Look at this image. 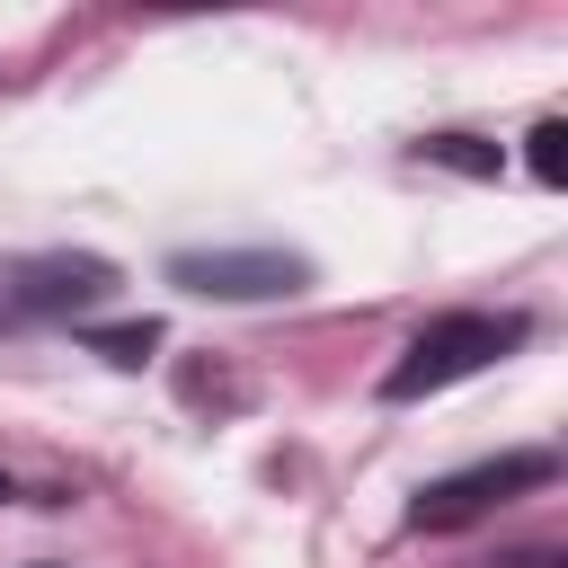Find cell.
I'll return each instance as SVG.
<instances>
[{"mask_svg":"<svg viewBox=\"0 0 568 568\" xmlns=\"http://www.w3.org/2000/svg\"><path fill=\"white\" fill-rule=\"evenodd\" d=\"M302 257L293 248H178L169 257V284L204 293V302H275V293H302Z\"/></svg>","mask_w":568,"mask_h":568,"instance_id":"277c9868","label":"cell"},{"mask_svg":"<svg viewBox=\"0 0 568 568\" xmlns=\"http://www.w3.org/2000/svg\"><path fill=\"white\" fill-rule=\"evenodd\" d=\"M532 337V320L524 311H444V320H426L408 346H399V364L382 373V399H435V390H453V382H470V373H488L497 355H515Z\"/></svg>","mask_w":568,"mask_h":568,"instance_id":"6da1fadb","label":"cell"},{"mask_svg":"<svg viewBox=\"0 0 568 568\" xmlns=\"http://www.w3.org/2000/svg\"><path fill=\"white\" fill-rule=\"evenodd\" d=\"M417 160L462 169V178H497V169H506V151H497V142H479V133H426V142H417Z\"/></svg>","mask_w":568,"mask_h":568,"instance_id":"5b68a950","label":"cell"},{"mask_svg":"<svg viewBox=\"0 0 568 568\" xmlns=\"http://www.w3.org/2000/svg\"><path fill=\"white\" fill-rule=\"evenodd\" d=\"M550 479H559V462H550V453H497V462H479V470H453V479L417 488L408 524H417V532H453V524H470V515L506 506L515 488H550Z\"/></svg>","mask_w":568,"mask_h":568,"instance_id":"3957f363","label":"cell"},{"mask_svg":"<svg viewBox=\"0 0 568 568\" xmlns=\"http://www.w3.org/2000/svg\"><path fill=\"white\" fill-rule=\"evenodd\" d=\"M115 293V266L98 248H36V257H0V328L27 320H71L89 302Z\"/></svg>","mask_w":568,"mask_h":568,"instance_id":"7a4b0ae2","label":"cell"},{"mask_svg":"<svg viewBox=\"0 0 568 568\" xmlns=\"http://www.w3.org/2000/svg\"><path fill=\"white\" fill-rule=\"evenodd\" d=\"M89 346H98L106 364H151V346H160V320H124V328H89Z\"/></svg>","mask_w":568,"mask_h":568,"instance_id":"8992f818","label":"cell"},{"mask_svg":"<svg viewBox=\"0 0 568 568\" xmlns=\"http://www.w3.org/2000/svg\"><path fill=\"white\" fill-rule=\"evenodd\" d=\"M532 178H541V186H559V178H568V124H559V115H541V124H532Z\"/></svg>","mask_w":568,"mask_h":568,"instance_id":"52a82bcc","label":"cell"},{"mask_svg":"<svg viewBox=\"0 0 568 568\" xmlns=\"http://www.w3.org/2000/svg\"><path fill=\"white\" fill-rule=\"evenodd\" d=\"M0 497H9V470H0Z\"/></svg>","mask_w":568,"mask_h":568,"instance_id":"ba28073f","label":"cell"}]
</instances>
